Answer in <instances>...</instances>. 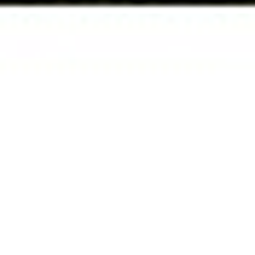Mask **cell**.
<instances>
[{
	"label": "cell",
	"instance_id": "6da1fadb",
	"mask_svg": "<svg viewBox=\"0 0 255 255\" xmlns=\"http://www.w3.org/2000/svg\"><path fill=\"white\" fill-rule=\"evenodd\" d=\"M0 6H52V0H0Z\"/></svg>",
	"mask_w": 255,
	"mask_h": 255
},
{
	"label": "cell",
	"instance_id": "7a4b0ae2",
	"mask_svg": "<svg viewBox=\"0 0 255 255\" xmlns=\"http://www.w3.org/2000/svg\"><path fill=\"white\" fill-rule=\"evenodd\" d=\"M191 6H226V0H191Z\"/></svg>",
	"mask_w": 255,
	"mask_h": 255
}]
</instances>
